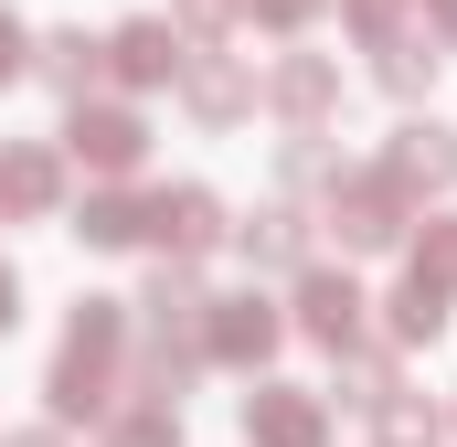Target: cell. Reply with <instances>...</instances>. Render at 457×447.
Segmentation results:
<instances>
[{"label":"cell","instance_id":"cell-1","mask_svg":"<svg viewBox=\"0 0 457 447\" xmlns=\"http://www.w3.org/2000/svg\"><path fill=\"white\" fill-rule=\"evenodd\" d=\"M117 351H128V309L86 299L54 351V416H117Z\"/></svg>","mask_w":457,"mask_h":447},{"label":"cell","instance_id":"cell-2","mask_svg":"<svg viewBox=\"0 0 457 447\" xmlns=\"http://www.w3.org/2000/svg\"><path fill=\"white\" fill-rule=\"evenodd\" d=\"M404 203H415V192H404L394 171H361V181L330 192V224H341L351 256H372V245H394V234H404Z\"/></svg>","mask_w":457,"mask_h":447},{"label":"cell","instance_id":"cell-3","mask_svg":"<svg viewBox=\"0 0 457 447\" xmlns=\"http://www.w3.org/2000/svg\"><path fill=\"white\" fill-rule=\"evenodd\" d=\"M361 309H372V299H361L351 277H330V266H309V277H298V331H309V341L361 351Z\"/></svg>","mask_w":457,"mask_h":447},{"label":"cell","instance_id":"cell-4","mask_svg":"<svg viewBox=\"0 0 457 447\" xmlns=\"http://www.w3.org/2000/svg\"><path fill=\"white\" fill-rule=\"evenodd\" d=\"M64 149L86 160V171H138V149H149V128L128 107H86L75 97V128H64Z\"/></svg>","mask_w":457,"mask_h":447},{"label":"cell","instance_id":"cell-5","mask_svg":"<svg viewBox=\"0 0 457 447\" xmlns=\"http://www.w3.org/2000/svg\"><path fill=\"white\" fill-rule=\"evenodd\" d=\"M277 331H287V320H277L266 299H224V309H203V351H213V362H266Z\"/></svg>","mask_w":457,"mask_h":447},{"label":"cell","instance_id":"cell-6","mask_svg":"<svg viewBox=\"0 0 457 447\" xmlns=\"http://www.w3.org/2000/svg\"><path fill=\"white\" fill-rule=\"evenodd\" d=\"M107 64H117V75H128V86H170V75L192 64V43H181L170 21H128V32H117V43H107Z\"/></svg>","mask_w":457,"mask_h":447},{"label":"cell","instance_id":"cell-7","mask_svg":"<svg viewBox=\"0 0 457 447\" xmlns=\"http://www.w3.org/2000/svg\"><path fill=\"white\" fill-rule=\"evenodd\" d=\"M245 437H255V447H320L330 426H320V405H309V394L266 384V394H245Z\"/></svg>","mask_w":457,"mask_h":447},{"label":"cell","instance_id":"cell-8","mask_svg":"<svg viewBox=\"0 0 457 447\" xmlns=\"http://www.w3.org/2000/svg\"><path fill=\"white\" fill-rule=\"evenodd\" d=\"M149 234H160L170 256H203V245L224 234V203H213L203 181H181V192H160V203H149Z\"/></svg>","mask_w":457,"mask_h":447},{"label":"cell","instance_id":"cell-9","mask_svg":"<svg viewBox=\"0 0 457 447\" xmlns=\"http://www.w3.org/2000/svg\"><path fill=\"white\" fill-rule=\"evenodd\" d=\"M383 171H394L404 192H447V181H457V128H404Z\"/></svg>","mask_w":457,"mask_h":447},{"label":"cell","instance_id":"cell-10","mask_svg":"<svg viewBox=\"0 0 457 447\" xmlns=\"http://www.w3.org/2000/svg\"><path fill=\"white\" fill-rule=\"evenodd\" d=\"M54 192H64L54 149H0V214H54Z\"/></svg>","mask_w":457,"mask_h":447},{"label":"cell","instance_id":"cell-11","mask_svg":"<svg viewBox=\"0 0 457 447\" xmlns=\"http://www.w3.org/2000/svg\"><path fill=\"white\" fill-rule=\"evenodd\" d=\"M234 234H245V256H255V266H298V256H309V224H298V203H266V214L234 224Z\"/></svg>","mask_w":457,"mask_h":447},{"label":"cell","instance_id":"cell-12","mask_svg":"<svg viewBox=\"0 0 457 447\" xmlns=\"http://www.w3.org/2000/svg\"><path fill=\"white\" fill-rule=\"evenodd\" d=\"M330 97H341V75H330L320 54H287V64H277V107L298 117V128H309V117L330 107Z\"/></svg>","mask_w":457,"mask_h":447},{"label":"cell","instance_id":"cell-13","mask_svg":"<svg viewBox=\"0 0 457 447\" xmlns=\"http://www.w3.org/2000/svg\"><path fill=\"white\" fill-rule=\"evenodd\" d=\"M372 426H383V447H436V405H415L404 384H383L372 394Z\"/></svg>","mask_w":457,"mask_h":447},{"label":"cell","instance_id":"cell-14","mask_svg":"<svg viewBox=\"0 0 457 447\" xmlns=\"http://www.w3.org/2000/svg\"><path fill=\"white\" fill-rule=\"evenodd\" d=\"M75 234H86V245H138V234H149V203H128V192H96V203L75 214Z\"/></svg>","mask_w":457,"mask_h":447},{"label":"cell","instance_id":"cell-15","mask_svg":"<svg viewBox=\"0 0 457 447\" xmlns=\"http://www.w3.org/2000/svg\"><path fill=\"white\" fill-rule=\"evenodd\" d=\"M43 75H54V86H64V97H86V86H96V75H107V54H96V43H86V32H54V43H43Z\"/></svg>","mask_w":457,"mask_h":447},{"label":"cell","instance_id":"cell-16","mask_svg":"<svg viewBox=\"0 0 457 447\" xmlns=\"http://www.w3.org/2000/svg\"><path fill=\"white\" fill-rule=\"evenodd\" d=\"M117 447H181V405H170V394H138V405L117 416Z\"/></svg>","mask_w":457,"mask_h":447},{"label":"cell","instance_id":"cell-17","mask_svg":"<svg viewBox=\"0 0 457 447\" xmlns=\"http://www.w3.org/2000/svg\"><path fill=\"white\" fill-rule=\"evenodd\" d=\"M404 288L457 299V224H426V245H415V277H404Z\"/></svg>","mask_w":457,"mask_h":447},{"label":"cell","instance_id":"cell-18","mask_svg":"<svg viewBox=\"0 0 457 447\" xmlns=\"http://www.w3.org/2000/svg\"><path fill=\"white\" fill-rule=\"evenodd\" d=\"M245 97H255V86H245L234 64H192V117H213V128H224V117H245Z\"/></svg>","mask_w":457,"mask_h":447},{"label":"cell","instance_id":"cell-19","mask_svg":"<svg viewBox=\"0 0 457 447\" xmlns=\"http://www.w3.org/2000/svg\"><path fill=\"white\" fill-rule=\"evenodd\" d=\"M372 54H383V86H394V97H426V75H436V54H426V43H404V32H394V43H372Z\"/></svg>","mask_w":457,"mask_h":447},{"label":"cell","instance_id":"cell-20","mask_svg":"<svg viewBox=\"0 0 457 447\" xmlns=\"http://www.w3.org/2000/svg\"><path fill=\"white\" fill-rule=\"evenodd\" d=\"M383 331H394V341H436V331H447V299H426V288H404Z\"/></svg>","mask_w":457,"mask_h":447},{"label":"cell","instance_id":"cell-21","mask_svg":"<svg viewBox=\"0 0 457 447\" xmlns=\"http://www.w3.org/2000/svg\"><path fill=\"white\" fill-rule=\"evenodd\" d=\"M351 32H361V43H394V32H404V0H351Z\"/></svg>","mask_w":457,"mask_h":447},{"label":"cell","instance_id":"cell-22","mask_svg":"<svg viewBox=\"0 0 457 447\" xmlns=\"http://www.w3.org/2000/svg\"><path fill=\"white\" fill-rule=\"evenodd\" d=\"M21 64H32V43H21V21H11V11H0V86H11V75H21Z\"/></svg>","mask_w":457,"mask_h":447},{"label":"cell","instance_id":"cell-23","mask_svg":"<svg viewBox=\"0 0 457 447\" xmlns=\"http://www.w3.org/2000/svg\"><path fill=\"white\" fill-rule=\"evenodd\" d=\"M309 11H320V0H255V21H277V32H298Z\"/></svg>","mask_w":457,"mask_h":447},{"label":"cell","instance_id":"cell-24","mask_svg":"<svg viewBox=\"0 0 457 447\" xmlns=\"http://www.w3.org/2000/svg\"><path fill=\"white\" fill-rule=\"evenodd\" d=\"M11 320H21V277L0 266V331H11Z\"/></svg>","mask_w":457,"mask_h":447},{"label":"cell","instance_id":"cell-25","mask_svg":"<svg viewBox=\"0 0 457 447\" xmlns=\"http://www.w3.org/2000/svg\"><path fill=\"white\" fill-rule=\"evenodd\" d=\"M426 11H436V32H447V43H457V0H426Z\"/></svg>","mask_w":457,"mask_h":447},{"label":"cell","instance_id":"cell-26","mask_svg":"<svg viewBox=\"0 0 457 447\" xmlns=\"http://www.w3.org/2000/svg\"><path fill=\"white\" fill-rule=\"evenodd\" d=\"M11 447H64V437H11Z\"/></svg>","mask_w":457,"mask_h":447}]
</instances>
